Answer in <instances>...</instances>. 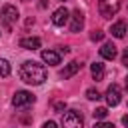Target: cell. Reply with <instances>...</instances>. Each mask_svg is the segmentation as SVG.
Instances as JSON below:
<instances>
[{
    "label": "cell",
    "instance_id": "6da1fadb",
    "mask_svg": "<svg viewBox=\"0 0 128 128\" xmlns=\"http://www.w3.org/2000/svg\"><path fill=\"white\" fill-rule=\"evenodd\" d=\"M18 76H20L22 82L38 86L46 80V68L38 62H34V60H26V62H22V66L18 70Z\"/></svg>",
    "mask_w": 128,
    "mask_h": 128
},
{
    "label": "cell",
    "instance_id": "7a4b0ae2",
    "mask_svg": "<svg viewBox=\"0 0 128 128\" xmlns=\"http://www.w3.org/2000/svg\"><path fill=\"white\" fill-rule=\"evenodd\" d=\"M120 10V0H100L98 2V12L102 18H112Z\"/></svg>",
    "mask_w": 128,
    "mask_h": 128
},
{
    "label": "cell",
    "instance_id": "3957f363",
    "mask_svg": "<svg viewBox=\"0 0 128 128\" xmlns=\"http://www.w3.org/2000/svg\"><path fill=\"white\" fill-rule=\"evenodd\" d=\"M62 126L64 128H82V116L76 110H68L62 114Z\"/></svg>",
    "mask_w": 128,
    "mask_h": 128
},
{
    "label": "cell",
    "instance_id": "277c9868",
    "mask_svg": "<svg viewBox=\"0 0 128 128\" xmlns=\"http://www.w3.org/2000/svg\"><path fill=\"white\" fill-rule=\"evenodd\" d=\"M34 100H36L34 94H30V92H26V90H18V92L14 94V98H12V104H14L16 108H24V106L32 104Z\"/></svg>",
    "mask_w": 128,
    "mask_h": 128
},
{
    "label": "cell",
    "instance_id": "5b68a950",
    "mask_svg": "<svg viewBox=\"0 0 128 128\" xmlns=\"http://www.w3.org/2000/svg\"><path fill=\"white\" fill-rule=\"evenodd\" d=\"M0 16H2V20H4L6 28H10V24L18 20V10H16V6H12V4H6V6L2 8Z\"/></svg>",
    "mask_w": 128,
    "mask_h": 128
},
{
    "label": "cell",
    "instance_id": "8992f818",
    "mask_svg": "<svg viewBox=\"0 0 128 128\" xmlns=\"http://www.w3.org/2000/svg\"><path fill=\"white\" fill-rule=\"evenodd\" d=\"M106 102H108V106H118L120 104V88L116 84L108 86V90H106Z\"/></svg>",
    "mask_w": 128,
    "mask_h": 128
},
{
    "label": "cell",
    "instance_id": "52a82bcc",
    "mask_svg": "<svg viewBox=\"0 0 128 128\" xmlns=\"http://www.w3.org/2000/svg\"><path fill=\"white\" fill-rule=\"evenodd\" d=\"M68 20H70V12H68L64 6L58 8V10H54V14H52V22H54L56 26H64Z\"/></svg>",
    "mask_w": 128,
    "mask_h": 128
},
{
    "label": "cell",
    "instance_id": "ba28073f",
    "mask_svg": "<svg viewBox=\"0 0 128 128\" xmlns=\"http://www.w3.org/2000/svg\"><path fill=\"white\" fill-rule=\"evenodd\" d=\"M70 30L72 32H80L82 30V26H84V16H82V12L80 10H74L72 12V16H70Z\"/></svg>",
    "mask_w": 128,
    "mask_h": 128
},
{
    "label": "cell",
    "instance_id": "9c48e42d",
    "mask_svg": "<svg viewBox=\"0 0 128 128\" xmlns=\"http://www.w3.org/2000/svg\"><path fill=\"white\" fill-rule=\"evenodd\" d=\"M42 60L50 66H56V64H60V54L56 50H42Z\"/></svg>",
    "mask_w": 128,
    "mask_h": 128
},
{
    "label": "cell",
    "instance_id": "30bf717a",
    "mask_svg": "<svg viewBox=\"0 0 128 128\" xmlns=\"http://www.w3.org/2000/svg\"><path fill=\"white\" fill-rule=\"evenodd\" d=\"M20 46L26 48V50H38V48H40V38H36V36H26V38L20 40Z\"/></svg>",
    "mask_w": 128,
    "mask_h": 128
},
{
    "label": "cell",
    "instance_id": "8fae6325",
    "mask_svg": "<svg viewBox=\"0 0 128 128\" xmlns=\"http://www.w3.org/2000/svg\"><path fill=\"white\" fill-rule=\"evenodd\" d=\"M100 56L106 58V60H114V58H116V46H114L112 42L102 44V48H100Z\"/></svg>",
    "mask_w": 128,
    "mask_h": 128
},
{
    "label": "cell",
    "instance_id": "7c38bea8",
    "mask_svg": "<svg viewBox=\"0 0 128 128\" xmlns=\"http://www.w3.org/2000/svg\"><path fill=\"white\" fill-rule=\"evenodd\" d=\"M80 68H82V64H80V62H70V64L62 70V74H60V76H62V78H72Z\"/></svg>",
    "mask_w": 128,
    "mask_h": 128
},
{
    "label": "cell",
    "instance_id": "4fadbf2b",
    "mask_svg": "<svg viewBox=\"0 0 128 128\" xmlns=\"http://www.w3.org/2000/svg\"><path fill=\"white\" fill-rule=\"evenodd\" d=\"M90 72H92V78L94 80H102L104 78V64L102 62H94L90 66Z\"/></svg>",
    "mask_w": 128,
    "mask_h": 128
},
{
    "label": "cell",
    "instance_id": "5bb4252c",
    "mask_svg": "<svg viewBox=\"0 0 128 128\" xmlns=\"http://www.w3.org/2000/svg\"><path fill=\"white\" fill-rule=\"evenodd\" d=\"M110 32H112V36H116V38H124V34H126V24H124V22H116V24H112Z\"/></svg>",
    "mask_w": 128,
    "mask_h": 128
},
{
    "label": "cell",
    "instance_id": "9a60e30c",
    "mask_svg": "<svg viewBox=\"0 0 128 128\" xmlns=\"http://www.w3.org/2000/svg\"><path fill=\"white\" fill-rule=\"evenodd\" d=\"M10 74V62L8 60H0V78H6Z\"/></svg>",
    "mask_w": 128,
    "mask_h": 128
},
{
    "label": "cell",
    "instance_id": "2e32d148",
    "mask_svg": "<svg viewBox=\"0 0 128 128\" xmlns=\"http://www.w3.org/2000/svg\"><path fill=\"white\" fill-rule=\"evenodd\" d=\"M106 116H108V110H106L104 106H100V108L94 110V118H96V120H104Z\"/></svg>",
    "mask_w": 128,
    "mask_h": 128
},
{
    "label": "cell",
    "instance_id": "e0dca14e",
    "mask_svg": "<svg viewBox=\"0 0 128 128\" xmlns=\"http://www.w3.org/2000/svg\"><path fill=\"white\" fill-rule=\"evenodd\" d=\"M86 96H88L90 100H98V98H100V92L94 90V88H90V90H86Z\"/></svg>",
    "mask_w": 128,
    "mask_h": 128
},
{
    "label": "cell",
    "instance_id": "ac0fdd59",
    "mask_svg": "<svg viewBox=\"0 0 128 128\" xmlns=\"http://www.w3.org/2000/svg\"><path fill=\"white\" fill-rule=\"evenodd\" d=\"M90 38H92L94 42H98V40H102V38H104V32H100V30H94V32L90 34Z\"/></svg>",
    "mask_w": 128,
    "mask_h": 128
},
{
    "label": "cell",
    "instance_id": "d6986e66",
    "mask_svg": "<svg viewBox=\"0 0 128 128\" xmlns=\"http://www.w3.org/2000/svg\"><path fill=\"white\" fill-rule=\"evenodd\" d=\"M94 128H114V124L112 122H96Z\"/></svg>",
    "mask_w": 128,
    "mask_h": 128
},
{
    "label": "cell",
    "instance_id": "ffe728a7",
    "mask_svg": "<svg viewBox=\"0 0 128 128\" xmlns=\"http://www.w3.org/2000/svg\"><path fill=\"white\" fill-rule=\"evenodd\" d=\"M122 64H124V66H128V48L122 52Z\"/></svg>",
    "mask_w": 128,
    "mask_h": 128
},
{
    "label": "cell",
    "instance_id": "44dd1931",
    "mask_svg": "<svg viewBox=\"0 0 128 128\" xmlns=\"http://www.w3.org/2000/svg\"><path fill=\"white\" fill-rule=\"evenodd\" d=\"M42 128H56V122L48 120V122H44V126H42Z\"/></svg>",
    "mask_w": 128,
    "mask_h": 128
},
{
    "label": "cell",
    "instance_id": "7402d4cb",
    "mask_svg": "<svg viewBox=\"0 0 128 128\" xmlns=\"http://www.w3.org/2000/svg\"><path fill=\"white\" fill-rule=\"evenodd\" d=\"M54 108L60 112V110H64V104H62V102H58V104H54Z\"/></svg>",
    "mask_w": 128,
    "mask_h": 128
},
{
    "label": "cell",
    "instance_id": "603a6c76",
    "mask_svg": "<svg viewBox=\"0 0 128 128\" xmlns=\"http://www.w3.org/2000/svg\"><path fill=\"white\" fill-rule=\"evenodd\" d=\"M122 124L128 128V114H126V116H122Z\"/></svg>",
    "mask_w": 128,
    "mask_h": 128
},
{
    "label": "cell",
    "instance_id": "cb8c5ba5",
    "mask_svg": "<svg viewBox=\"0 0 128 128\" xmlns=\"http://www.w3.org/2000/svg\"><path fill=\"white\" fill-rule=\"evenodd\" d=\"M126 88H128V76H126Z\"/></svg>",
    "mask_w": 128,
    "mask_h": 128
}]
</instances>
